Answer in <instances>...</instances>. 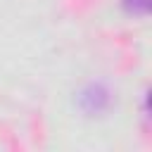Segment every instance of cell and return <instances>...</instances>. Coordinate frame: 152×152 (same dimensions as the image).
<instances>
[{
  "label": "cell",
  "instance_id": "cell-2",
  "mask_svg": "<svg viewBox=\"0 0 152 152\" xmlns=\"http://www.w3.org/2000/svg\"><path fill=\"white\" fill-rule=\"evenodd\" d=\"M124 2V10L133 17H145L150 12V0H121Z\"/></svg>",
  "mask_w": 152,
  "mask_h": 152
},
{
  "label": "cell",
  "instance_id": "cell-1",
  "mask_svg": "<svg viewBox=\"0 0 152 152\" xmlns=\"http://www.w3.org/2000/svg\"><path fill=\"white\" fill-rule=\"evenodd\" d=\"M109 104H112V90L102 81H93L78 93V107L90 116L93 114H102Z\"/></svg>",
  "mask_w": 152,
  "mask_h": 152
}]
</instances>
